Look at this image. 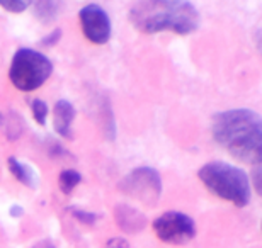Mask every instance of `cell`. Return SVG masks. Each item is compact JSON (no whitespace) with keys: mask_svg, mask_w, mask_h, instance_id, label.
I'll use <instances>...</instances> for the list:
<instances>
[{"mask_svg":"<svg viewBox=\"0 0 262 248\" xmlns=\"http://www.w3.org/2000/svg\"><path fill=\"white\" fill-rule=\"evenodd\" d=\"M53 73V63L43 53L20 48L10 63L9 78L15 88L23 92H33L39 88Z\"/></svg>","mask_w":262,"mask_h":248,"instance_id":"277c9868","label":"cell"},{"mask_svg":"<svg viewBox=\"0 0 262 248\" xmlns=\"http://www.w3.org/2000/svg\"><path fill=\"white\" fill-rule=\"evenodd\" d=\"M116 224L126 233H138L146 226V216L128 204H118L114 208Z\"/></svg>","mask_w":262,"mask_h":248,"instance_id":"ba28073f","label":"cell"},{"mask_svg":"<svg viewBox=\"0 0 262 248\" xmlns=\"http://www.w3.org/2000/svg\"><path fill=\"white\" fill-rule=\"evenodd\" d=\"M80 182H82V175L77 170H72V168H67V170L61 172L58 177L60 191L63 194H72L73 189H75Z\"/></svg>","mask_w":262,"mask_h":248,"instance_id":"4fadbf2b","label":"cell"},{"mask_svg":"<svg viewBox=\"0 0 262 248\" xmlns=\"http://www.w3.org/2000/svg\"><path fill=\"white\" fill-rule=\"evenodd\" d=\"M119 189L141 204L154 206L162 196L160 173L151 167H138L119 182Z\"/></svg>","mask_w":262,"mask_h":248,"instance_id":"5b68a950","label":"cell"},{"mask_svg":"<svg viewBox=\"0 0 262 248\" xmlns=\"http://www.w3.org/2000/svg\"><path fill=\"white\" fill-rule=\"evenodd\" d=\"M75 119V107L68 100L61 99L55 104V131L63 138H72V123Z\"/></svg>","mask_w":262,"mask_h":248,"instance_id":"9c48e42d","label":"cell"},{"mask_svg":"<svg viewBox=\"0 0 262 248\" xmlns=\"http://www.w3.org/2000/svg\"><path fill=\"white\" fill-rule=\"evenodd\" d=\"M23 213H24V209L20 208V206H12V208H10V216H12V218H19V216H23Z\"/></svg>","mask_w":262,"mask_h":248,"instance_id":"7402d4cb","label":"cell"},{"mask_svg":"<svg viewBox=\"0 0 262 248\" xmlns=\"http://www.w3.org/2000/svg\"><path fill=\"white\" fill-rule=\"evenodd\" d=\"M214 141L240 162L259 167L262 162V118L250 109H230L213 118Z\"/></svg>","mask_w":262,"mask_h":248,"instance_id":"6da1fadb","label":"cell"},{"mask_svg":"<svg viewBox=\"0 0 262 248\" xmlns=\"http://www.w3.org/2000/svg\"><path fill=\"white\" fill-rule=\"evenodd\" d=\"M252 177H254V182H255V191L260 194V167H255L254 168Z\"/></svg>","mask_w":262,"mask_h":248,"instance_id":"ffe728a7","label":"cell"},{"mask_svg":"<svg viewBox=\"0 0 262 248\" xmlns=\"http://www.w3.org/2000/svg\"><path fill=\"white\" fill-rule=\"evenodd\" d=\"M31 248H56V246L51 240H41V241H38V243H34Z\"/></svg>","mask_w":262,"mask_h":248,"instance_id":"44dd1931","label":"cell"},{"mask_svg":"<svg viewBox=\"0 0 262 248\" xmlns=\"http://www.w3.org/2000/svg\"><path fill=\"white\" fill-rule=\"evenodd\" d=\"M60 38H61V29L58 28V29H55L53 33H50L48 36H45V38L41 39V44H43L45 48H51V46H55L58 43Z\"/></svg>","mask_w":262,"mask_h":248,"instance_id":"ac0fdd59","label":"cell"},{"mask_svg":"<svg viewBox=\"0 0 262 248\" xmlns=\"http://www.w3.org/2000/svg\"><path fill=\"white\" fill-rule=\"evenodd\" d=\"M106 248H129V243L124 238H111L107 240Z\"/></svg>","mask_w":262,"mask_h":248,"instance_id":"d6986e66","label":"cell"},{"mask_svg":"<svg viewBox=\"0 0 262 248\" xmlns=\"http://www.w3.org/2000/svg\"><path fill=\"white\" fill-rule=\"evenodd\" d=\"M2 121H4V118H2V114H0V124H2Z\"/></svg>","mask_w":262,"mask_h":248,"instance_id":"603a6c76","label":"cell"},{"mask_svg":"<svg viewBox=\"0 0 262 248\" xmlns=\"http://www.w3.org/2000/svg\"><path fill=\"white\" fill-rule=\"evenodd\" d=\"M80 24L85 38L94 44H106L111 38L109 15L96 4H89L80 9Z\"/></svg>","mask_w":262,"mask_h":248,"instance_id":"52a82bcc","label":"cell"},{"mask_svg":"<svg viewBox=\"0 0 262 248\" xmlns=\"http://www.w3.org/2000/svg\"><path fill=\"white\" fill-rule=\"evenodd\" d=\"M129 20L146 34L172 31L186 36L199 28V12L191 2L182 0H141L131 7Z\"/></svg>","mask_w":262,"mask_h":248,"instance_id":"7a4b0ae2","label":"cell"},{"mask_svg":"<svg viewBox=\"0 0 262 248\" xmlns=\"http://www.w3.org/2000/svg\"><path fill=\"white\" fill-rule=\"evenodd\" d=\"M7 162H9V170H10V173H12V175L17 178L20 184H24V186H28V187H33L34 186V182H33V172H31L29 168L24 165V163H20L15 156H10Z\"/></svg>","mask_w":262,"mask_h":248,"instance_id":"7c38bea8","label":"cell"},{"mask_svg":"<svg viewBox=\"0 0 262 248\" xmlns=\"http://www.w3.org/2000/svg\"><path fill=\"white\" fill-rule=\"evenodd\" d=\"M154 231L164 243L184 245L196 236V223L184 213L169 211L154 221Z\"/></svg>","mask_w":262,"mask_h":248,"instance_id":"8992f818","label":"cell"},{"mask_svg":"<svg viewBox=\"0 0 262 248\" xmlns=\"http://www.w3.org/2000/svg\"><path fill=\"white\" fill-rule=\"evenodd\" d=\"M99 112H101L104 134H106L107 140H114L116 138V124H114V114L107 97H104L102 104H99Z\"/></svg>","mask_w":262,"mask_h":248,"instance_id":"8fae6325","label":"cell"},{"mask_svg":"<svg viewBox=\"0 0 262 248\" xmlns=\"http://www.w3.org/2000/svg\"><path fill=\"white\" fill-rule=\"evenodd\" d=\"M29 2H24V0H0V7L9 10V12H14V14H19V12H24L26 9L29 7Z\"/></svg>","mask_w":262,"mask_h":248,"instance_id":"2e32d148","label":"cell"},{"mask_svg":"<svg viewBox=\"0 0 262 248\" xmlns=\"http://www.w3.org/2000/svg\"><path fill=\"white\" fill-rule=\"evenodd\" d=\"M61 7H63L61 2H55V0H39V2L33 4L34 17L38 19L41 24H51L58 19Z\"/></svg>","mask_w":262,"mask_h":248,"instance_id":"30bf717a","label":"cell"},{"mask_svg":"<svg viewBox=\"0 0 262 248\" xmlns=\"http://www.w3.org/2000/svg\"><path fill=\"white\" fill-rule=\"evenodd\" d=\"M68 211L72 213V216L75 219H78L80 223L83 224H94L96 221L99 219V216L97 214H94V213H87V211H82V209H77V208H68Z\"/></svg>","mask_w":262,"mask_h":248,"instance_id":"e0dca14e","label":"cell"},{"mask_svg":"<svg viewBox=\"0 0 262 248\" xmlns=\"http://www.w3.org/2000/svg\"><path fill=\"white\" fill-rule=\"evenodd\" d=\"M4 124H5V133H7L9 140H17L20 136V133H23V129H24L23 119H20L17 114H10L9 118L5 119Z\"/></svg>","mask_w":262,"mask_h":248,"instance_id":"5bb4252c","label":"cell"},{"mask_svg":"<svg viewBox=\"0 0 262 248\" xmlns=\"http://www.w3.org/2000/svg\"><path fill=\"white\" fill-rule=\"evenodd\" d=\"M199 181L216 197L228 200L238 208L250 202L252 186L249 175L242 168L225 162H211L199 170Z\"/></svg>","mask_w":262,"mask_h":248,"instance_id":"3957f363","label":"cell"},{"mask_svg":"<svg viewBox=\"0 0 262 248\" xmlns=\"http://www.w3.org/2000/svg\"><path fill=\"white\" fill-rule=\"evenodd\" d=\"M31 109H33V116H34L36 123L39 126H43L46 123V116H48V105H46V102L41 99H34L33 102H31Z\"/></svg>","mask_w":262,"mask_h":248,"instance_id":"9a60e30c","label":"cell"}]
</instances>
